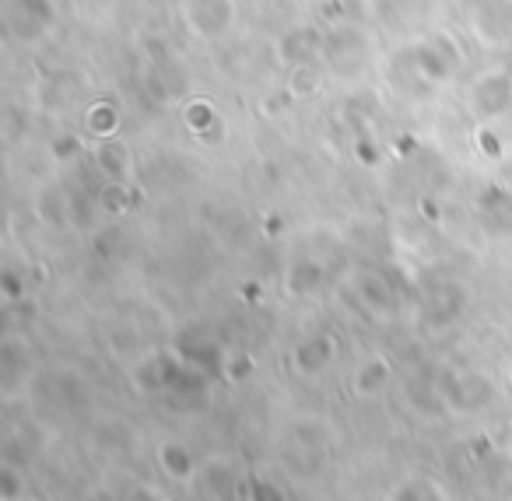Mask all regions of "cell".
I'll list each match as a JSON object with an SVG mask.
<instances>
[{
    "instance_id": "6da1fadb",
    "label": "cell",
    "mask_w": 512,
    "mask_h": 501,
    "mask_svg": "<svg viewBox=\"0 0 512 501\" xmlns=\"http://www.w3.org/2000/svg\"><path fill=\"white\" fill-rule=\"evenodd\" d=\"M60 29L57 0H4V32L15 46L39 50Z\"/></svg>"
},
{
    "instance_id": "7a4b0ae2",
    "label": "cell",
    "mask_w": 512,
    "mask_h": 501,
    "mask_svg": "<svg viewBox=\"0 0 512 501\" xmlns=\"http://www.w3.org/2000/svg\"><path fill=\"white\" fill-rule=\"evenodd\" d=\"M179 22L197 43L214 46L232 36L235 22H239V4L235 0H183Z\"/></svg>"
},
{
    "instance_id": "3957f363",
    "label": "cell",
    "mask_w": 512,
    "mask_h": 501,
    "mask_svg": "<svg viewBox=\"0 0 512 501\" xmlns=\"http://www.w3.org/2000/svg\"><path fill=\"white\" fill-rule=\"evenodd\" d=\"M470 109H474L477 120H502V116L512 113V67L509 64H498L488 67L474 78L467 95Z\"/></svg>"
},
{
    "instance_id": "277c9868",
    "label": "cell",
    "mask_w": 512,
    "mask_h": 501,
    "mask_svg": "<svg viewBox=\"0 0 512 501\" xmlns=\"http://www.w3.org/2000/svg\"><path fill=\"white\" fill-rule=\"evenodd\" d=\"M439 393H442V403H446V407L453 410V414H460V417L477 414V410H484L491 400H495V386H491L488 375L460 372V368L442 379Z\"/></svg>"
},
{
    "instance_id": "5b68a950",
    "label": "cell",
    "mask_w": 512,
    "mask_h": 501,
    "mask_svg": "<svg viewBox=\"0 0 512 501\" xmlns=\"http://www.w3.org/2000/svg\"><path fill=\"white\" fill-rule=\"evenodd\" d=\"M470 29L484 46L512 43V0H477L470 11Z\"/></svg>"
},
{
    "instance_id": "8992f818",
    "label": "cell",
    "mask_w": 512,
    "mask_h": 501,
    "mask_svg": "<svg viewBox=\"0 0 512 501\" xmlns=\"http://www.w3.org/2000/svg\"><path fill=\"white\" fill-rule=\"evenodd\" d=\"M351 291H355V298L372 319L397 316V295H393V288L379 270H355L351 274Z\"/></svg>"
},
{
    "instance_id": "52a82bcc",
    "label": "cell",
    "mask_w": 512,
    "mask_h": 501,
    "mask_svg": "<svg viewBox=\"0 0 512 501\" xmlns=\"http://www.w3.org/2000/svg\"><path fill=\"white\" fill-rule=\"evenodd\" d=\"M330 46H341V53H337V50L323 53V57L334 64L337 74H355V71H362V67L369 64V39H365L355 25H344V29H337V43L330 39Z\"/></svg>"
},
{
    "instance_id": "ba28073f",
    "label": "cell",
    "mask_w": 512,
    "mask_h": 501,
    "mask_svg": "<svg viewBox=\"0 0 512 501\" xmlns=\"http://www.w3.org/2000/svg\"><path fill=\"white\" fill-rule=\"evenodd\" d=\"M158 466H162L165 477L176 480V484H193V480L200 477L197 456H193V449L183 442H162L158 445Z\"/></svg>"
},
{
    "instance_id": "9c48e42d",
    "label": "cell",
    "mask_w": 512,
    "mask_h": 501,
    "mask_svg": "<svg viewBox=\"0 0 512 501\" xmlns=\"http://www.w3.org/2000/svg\"><path fill=\"white\" fill-rule=\"evenodd\" d=\"M334 358H337V347L327 333H313V337H306L295 347V368L302 375H323L334 365Z\"/></svg>"
},
{
    "instance_id": "30bf717a",
    "label": "cell",
    "mask_w": 512,
    "mask_h": 501,
    "mask_svg": "<svg viewBox=\"0 0 512 501\" xmlns=\"http://www.w3.org/2000/svg\"><path fill=\"white\" fill-rule=\"evenodd\" d=\"M390 501H453L449 491L428 473H411V477L397 480L390 491Z\"/></svg>"
},
{
    "instance_id": "8fae6325",
    "label": "cell",
    "mask_w": 512,
    "mask_h": 501,
    "mask_svg": "<svg viewBox=\"0 0 512 501\" xmlns=\"http://www.w3.org/2000/svg\"><path fill=\"white\" fill-rule=\"evenodd\" d=\"M390 361L383 358V354H372V358H365L362 365H358L355 372V393L358 396H379L386 386H390Z\"/></svg>"
},
{
    "instance_id": "7c38bea8",
    "label": "cell",
    "mask_w": 512,
    "mask_h": 501,
    "mask_svg": "<svg viewBox=\"0 0 512 501\" xmlns=\"http://www.w3.org/2000/svg\"><path fill=\"white\" fill-rule=\"evenodd\" d=\"M29 498V487H25V473L18 466L4 463L0 466V501H22Z\"/></svg>"
},
{
    "instance_id": "4fadbf2b",
    "label": "cell",
    "mask_w": 512,
    "mask_h": 501,
    "mask_svg": "<svg viewBox=\"0 0 512 501\" xmlns=\"http://www.w3.org/2000/svg\"><path fill=\"white\" fill-rule=\"evenodd\" d=\"M253 491L260 494V501H285V498H281V491H274V487L267 484V480H256Z\"/></svg>"
},
{
    "instance_id": "5bb4252c",
    "label": "cell",
    "mask_w": 512,
    "mask_h": 501,
    "mask_svg": "<svg viewBox=\"0 0 512 501\" xmlns=\"http://www.w3.org/2000/svg\"><path fill=\"white\" fill-rule=\"evenodd\" d=\"M505 456H509V463H512V428H509V435H505Z\"/></svg>"
},
{
    "instance_id": "9a60e30c",
    "label": "cell",
    "mask_w": 512,
    "mask_h": 501,
    "mask_svg": "<svg viewBox=\"0 0 512 501\" xmlns=\"http://www.w3.org/2000/svg\"><path fill=\"white\" fill-rule=\"evenodd\" d=\"M509 389H512V368H509Z\"/></svg>"
},
{
    "instance_id": "2e32d148",
    "label": "cell",
    "mask_w": 512,
    "mask_h": 501,
    "mask_svg": "<svg viewBox=\"0 0 512 501\" xmlns=\"http://www.w3.org/2000/svg\"><path fill=\"white\" fill-rule=\"evenodd\" d=\"M22 501H39V498H32V494H29V498H22Z\"/></svg>"
}]
</instances>
